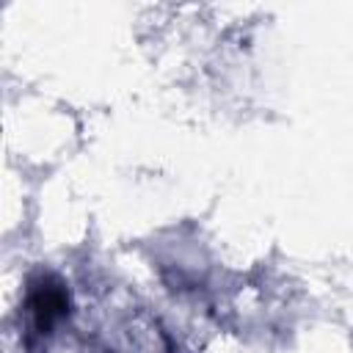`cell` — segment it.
Returning a JSON list of instances; mask_svg holds the SVG:
<instances>
[{"label": "cell", "instance_id": "6da1fadb", "mask_svg": "<svg viewBox=\"0 0 353 353\" xmlns=\"http://www.w3.org/2000/svg\"><path fill=\"white\" fill-rule=\"evenodd\" d=\"M25 312H28L36 334H50L69 314L66 287L52 276H39L36 281H30V290L25 298Z\"/></svg>", "mask_w": 353, "mask_h": 353}]
</instances>
